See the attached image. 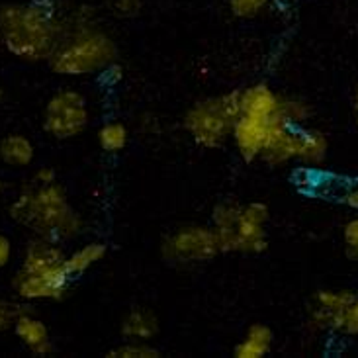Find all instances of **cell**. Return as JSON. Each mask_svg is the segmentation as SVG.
<instances>
[{
    "instance_id": "22",
    "label": "cell",
    "mask_w": 358,
    "mask_h": 358,
    "mask_svg": "<svg viewBox=\"0 0 358 358\" xmlns=\"http://www.w3.org/2000/svg\"><path fill=\"white\" fill-rule=\"evenodd\" d=\"M26 310H28V303L26 301H10L0 298V333L12 331L14 321L18 320L20 313Z\"/></svg>"
},
{
    "instance_id": "27",
    "label": "cell",
    "mask_w": 358,
    "mask_h": 358,
    "mask_svg": "<svg viewBox=\"0 0 358 358\" xmlns=\"http://www.w3.org/2000/svg\"><path fill=\"white\" fill-rule=\"evenodd\" d=\"M339 202L347 206L352 212H358V184L347 186L343 192L339 194Z\"/></svg>"
},
{
    "instance_id": "16",
    "label": "cell",
    "mask_w": 358,
    "mask_h": 358,
    "mask_svg": "<svg viewBox=\"0 0 358 358\" xmlns=\"http://www.w3.org/2000/svg\"><path fill=\"white\" fill-rule=\"evenodd\" d=\"M0 161L10 169H28L36 161V145L24 134H8L0 139Z\"/></svg>"
},
{
    "instance_id": "4",
    "label": "cell",
    "mask_w": 358,
    "mask_h": 358,
    "mask_svg": "<svg viewBox=\"0 0 358 358\" xmlns=\"http://www.w3.org/2000/svg\"><path fill=\"white\" fill-rule=\"evenodd\" d=\"M71 280L63 243L34 237L24 249L20 268L12 278V290L26 303L61 301L67 296Z\"/></svg>"
},
{
    "instance_id": "29",
    "label": "cell",
    "mask_w": 358,
    "mask_h": 358,
    "mask_svg": "<svg viewBox=\"0 0 358 358\" xmlns=\"http://www.w3.org/2000/svg\"><path fill=\"white\" fill-rule=\"evenodd\" d=\"M102 77H106L110 85H116V83H120V80L124 78V69H122V65L116 61L114 65H110V67L102 73Z\"/></svg>"
},
{
    "instance_id": "20",
    "label": "cell",
    "mask_w": 358,
    "mask_h": 358,
    "mask_svg": "<svg viewBox=\"0 0 358 358\" xmlns=\"http://www.w3.org/2000/svg\"><path fill=\"white\" fill-rule=\"evenodd\" d=\"M108 358H159L161 350L151 341L124 339L106 352Z\"/></svg>"
},
{
    "instance_id": "24",
    "label": "cell",
    "mask_w": 358,
    "mask_h": 358,
    "mask_svg": "<svg viewBox=\"0 0 358 358\" xmlns=\"http://www.w3.org/2000/svg\"><path fill=\"white\" fill-rule=\"evenodd\" d=\"M106 8L117 18H136L143 8V0H104Z\"/></svg>"
},
{
    "instance_id": "7",
    "label": "cell",
    "mask_w": 358,
    "mask_h": 358,
    "mask_svg": "<svg viewBox=\"0 0 358 358\" xmlns=\"http://www.w3.org/2000/svg\"><path fill=\"white\" fill-rule=\"evenodd\" d=\"M90 122L92 112L87 94L73 87L59 88L57 92H53L41 114L43 131L57 141L77 139L87 131Z\"/></svg>"
},
{
    "instance_id": "15",
    "label": "cell",
    "mask_w": 358,
    "mask_h": 358,
    "mask_svg": "<svg viewBox=\"0 0 358 358\" xmlns=\"http://www.w3.org/2000/svg\"><path fill=\"white\" fill-rule=\"evenodd\" d=\"M296 137H298V127L286 126L280 129L262 151L261 163L274 169L296 163Z\"/></svg>"
},
{
    "instance_id": "11",
    "label": "cell",
    "mask_w": 358,
    "mask_h": 358,
    "mask_svg": "<svg viewBox=\"0 0 358 358\" xmlns=\"http://www.w3.org/2000/svg\"><path fill=\"white\" fill-rule=\"evenodd\" d=\"M12 331L34 357L53 355L55 347H53V339H51V331H49L48 323L38 315H34L29 308L20 313L18 320L14 321Z\"/></svg>"
},
{
    "instance_id": "13",
    "label": "cell",
    "mask_w": 358,
    "mask_h": 358,
    "mask_svg": "<svg viewBox=\"0 0 358 358\" xmlns=\"http://www.w3.org/2000/svg\"><path fill=\"white\" fill-rule=\"evenodd\" d=\"M159 331H161V321L155 315V311L145 306H131L120 323L122 339L153 341L159 335Z\"/></svg>"
},
{
    "instance_id": "2",
    "label": "cell",
    "mask_w": 358,
    "mask_h": 358,
    "mask_svg": "<svg viewBox=\"0 0 358 358\" xmlns=\"http://www.w3.org/2000/svg\"><path fill=\"white\" fill-rule=\"evenodd\" d=\"M117 61V45L106 29L100 28L85 12L63 20V31L49 69L61 77H94L102 75Z\"/></svg>"
},
{
    "instance_id": "19",
    "label": "cell",
    "mask_w": 358,
    "mask_h": 358,
    "mask_svg": "<svg viewBox=\"0 0 358 358\" xmlns=\"http://www.w3.org/2000/svg\"><path fill=\"white\" fill-rule=\"evenodd\" d=\"M282 120L290 127H306L310 126L313 120V106L306 98L300 96H282L280 100Z\"/></svg>"
},
{
    "instance_id": "30",
    "label": "cell",
    "mask_w": 358,
    "mask_h": 358,
    "mask_svg": "<svg viewBox=\"0 0 358 358\" xmlns=\"http://www.w3.org/2000/svg\"><path fill=\"white\" fill-rule=\"evenodd\" d=\"M352 110H355V122H357L358 126V88L357 92H355V96H352Z\"/></svg>"
},
{
    "instance_id": "28",
    "label": "cell",
    "mask_w": 358,
    "mask_h": 358,
    "mask_svg": "<svg viewBox=\"0 0 358 358\" xmlns=\"http://www.w3.org/2000/svg\"><path fill=\"white\" fill-rule=\"evenodd\" d=\"M31 182H36V184L59 182L57 171H55L53 166H41V169H38V171L34 173V180H31Z\"/></svg>"
},
{
    "instance_id": "8",
    "label": "cell",
    "mask_w": 358,
    "mask_h": 358,
    "mask_svg": "<svg viewBox=\"0 0 358 358\" xmlns=\"http://www.w3.org/2000/svg\"><path fill=\"white\" fill-rule=\"evenodd\" d=\"M222 255L220 239L212 223H188L180 225L166 235L161 243V257L171 266L190 268L212 262Z\"/></svg>"
},
{
    "instance_id": "32",
    "label": "cell",
    "mask_w": 358,
    "mask_h": 358,
    "mask_svg": "<svg viewBox=\"0 0 358 358\" xmlns=\"http://www.w3.org/2000/svg\"><path fill=\"white\" fill-rule=\"evenodd\" d=\"M4 98V88H2V85H0V100Z\"/></svg>"
},
{
    "instance_id": "3",
    "label": "cell",
    "mask_w": 358,
    "mask_h": 358,
    "mask_svg": "<svg viewBox=\"0 0 358 358\" xmlns=\"http://www.w3.org/2000/svg\"><path fill=\"white\" fill-rule=\"evenodd\" d=\"M8 213L10 220L29 229L34 237L57 243L75 239L83 229L80 215L59 182L24 186L10 202Z\"/></svg>"
},
{
    "instance_id": "18",
    "label": "cell",
    "mask_w": 358,
    "mask_h": 358,
    "mask_svg": "<svg viewBox=\"0 0 358 358\" xmlns=\"http://www.w3.org/2000/svg\"><path fill=\"white\" fill-rule=\"evenodd\" d=\"M98 145L108 155H117L129 145V127L122 120H108L98 129Z\"/></svg>"
},
{
    "instance_id": "1",
    "label": "cell",
    "mask_w": 358,
    "mask_h": 358,
    "mask_svg": "<svg viewBox=\"0 0 358 358\" xmlns=\"http://www.w3.org/2000/svg\"><path fill=\"white\" fill-rule=\"evenodd\" d=\"M63 31V20L43 2H8L0 6V45L26 63L49 61Z\"/></svg>"
},
{
    "instance_id": "9",
    "label": "cell",
    "mask_w": 358,
    "mask_h": 358,
    "mask_svg": "<svg viewBox=\"0 0 358 358\" xmlns=\"http://www.w3.org/2000/svg\"><path fill=\"white\" fill-rule=\"evenodd\" d=\"M288 126L282 114L276 116H252V114H239L235 127H233L231 143L245 163L261 161L262 151L271 143V139L280 129Z\"/></svg>"
},
{
    "instance_id": "17",
    "label": "cell",
    "mask_w": 358,
    "mask_h": 358,
    "mask_svg": "<svg viewBox=\"0 0 358 358\" xmlns=\"http://www.w3.org/2000/svg\"><path fill=\"white\" fill-rule=\"evenodd\" d=\"M108 257V245L104 241H87L67 255V271L73 278L87 274Z\"/></svg>"
},
{
    "instance_id": "14",
    "label": "cell",
    "mask_w": 358,
    "mask_h": 358,
    "mask_svg": "<svg viewBox=\"0 0 358 358\" xmlns=\"http://www.w3.org/2000/svg\"><path fill=\"white\" fill-rule=\"evenodd\" d=\"M274 347V331L264 323H252L233 347L235 358H264Z\"/></svg>"
},
{
    "instance_id": "21",
    "label": "cell",
    "mask_w": 358,
    "mask_h": 358,
    "mask_svg": "<svg viewBox=\"0 0 358 358\" xmlns=\"http://www.w3.org/2000/svg\"><path fill=\"white\" fill-rule=\"evenodd\" d=\"M274 4V0H229V10L235 18L255 20Z\"/></svg>"
},
{
    "instance_id": "10",
    "label": "cell",
    "mask_w": 358,
    "mask_h": 358,
    "mask_svg": "<svg viewBox=\"0 0 358 358\" xmlns=\"http://www.w3.org/2000/svg\"><path fill=\"white\" fill-rule=\"evenodd\" d=\"M357 292L347 288H321L313 294L308 327L313 333H339L341 317Z\"/></svg>"
},
{
    "instance_id": "12",
    "label": "cell",
    "mask_w": 358,
    "mask_h": 358,
    "mask_svg": "<svg viewBox=\"0 0 358 358\" xmlns=\"http://www.w3.org/2000/svg\"><path fill=\"white\" fill-rule=\"evenodd\" d=\"M329 157V139L315 127H298L296 137V163L308 169H320Z\"/></svg>"
},
{
    "instance_id": "25",
    "label": "cell",
    "mask_w": 358,
    "mask_h": 358,
    "mask_svg": "<svg viewBox=\"0 0 358 358\" xmlns=\"http://www.w3.org/2000/svg\"><path fill=\"white\" fill-rule=\"evenodd\" d=\"M339 333L345 337H358V294H355L341 317Z\"/></svg>"
},
{
    "instance_id": "26",
    "label": "cell",
    "mask_w": 358,
    "mask_h": 358,
    "mask_svg": "<svg viewBox=\"0 0 358 358\" xmlns=\"http://www.w3.org/2000/svg\"><path fill=\"white\" fill-rule=\"evenodd\" d=\"M12 257H14V245L10 241L8 235L0 233V271L8 266L12 262Z\"/></svg>"
},
{
    "instance_id": "5",
    "label": "cell",
    "mask_w": 358,
    "mask_h": 358,
    "mask_svg": "<svg viewBox=\"0 0 358 358\" xmlns=\"http://www.w3.org/2000/svg\"><path fill=\"white\" fill-rule=\"evenodd\" d=\"M271 208L264 202L222 200L212 210V227L222 252L262 255L268 249Z\"/></svg>"
},
{
    "instance_id": "23",
    "label": "cell",
    "mask_w": 358,
    "mask_h": 358,
    "mask_svg": "<svg viewBox=\"0 0 358 358\" xmlns=\"http://www.w3.org/2000/svg\"><path fill=\"white\" fill-rule=\"evenodd\" d=\"M343 247L349 261L358 262V215L343 225Z\"/></svg>"
},
{
    "instance_id": "31",
    "label": "cell",
    "mask_w": 358,
    "mask_h": 358,
    "mask_svg": "<svg viewBox=\"0 0 358 358\" xmlns=\"http://www.w3.org/2000/svg\"><path fill=\"white\" fill-rule=\"evenodd\" d=\"M4 194H6V182H4V180H0V198H2Z\"/></svg>"
},
{
    "instance_id": "6",
    "label": "cell",
    "mask_w": 358,
    "mask_h": 358,
    "mask_svg": "<svg viewBox=\"0 0 358 358\" xmlns=\"http://www.w3.org/2000/svg\"><path fill=\"white\" fill-rule=\"evenodd\" d=\"M239 114V88H233L223 94L194 102L184 112L182 127L192 143L208 151H215L231 143L233 127Z\"/></svg>"
}]
</instances>
